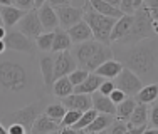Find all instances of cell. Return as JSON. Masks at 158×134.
I'll list each match as a JSON object with an SVG mask.
<instances>
[{
  "instance_id": "obj_1",
  "label": "cell",
  "mask_w": 158,
  "mask_h": 134,
  "mask_svg": "<svg viewBox=\"0 0 158 134\" xmlns=\"http://www.w3.org/2000/svg\"><path fill=\"white\" fill-rule=\"evenodd\" d=\"M123 62L125 67L133 70L136 76L145 77L155 70L156 65V52L153 44L148 39L140 40L136 44H131L128 49L123 52Z\"/></svg>"
},
{
  "instance_id": "obj_2",
  "label": "cell",
  "mask_w": 158,
  "mask_h": 134,
  "mask_svg": "<svg viewBox=\"0 0 158 134\" xmlns=\"http://www.w3.org/2000/svg\"><path fill=\"white\" fill-rule=\"evenodd\" d=\"M31 85L29 72L15 61H0V87L9 92H22Z\"/></svg>"
},
{
  "instance_id": "obj_3",
  "label": "cell",
  "mask_w": 158,
  "mask_h": 134,
  "mask_svg": "<svg viewBox=\"0 0 158 134\" xmlns=\"http://www.w3.org/2000/svg\"><path fill=\"white\" fill-rule=\"evenodd\" d=\"M84 10V15H82V20L89 25L93 32V39L98 40V42L104 44V45H110L111 40H110V35H111V30H113V25H114L116 18L113 17H106L103 14H98L91 7L86 3L82 7Z\"/></svg>"
},
{
  "instance_id": "obj_4",
  "label": "cell",
  "mask_w": 158,
  "mask_h": 134,
  "mask_svg": "<svg viewBox=\"0 0 158 134\" xmlns=\"http://www.w3.org/2000/svg\"><path fill=\"white\" fill-rule=\"evenodd\" d=\"M152 24H153L152 14L141 5L138 10L133 12V24H131V29H130V32L126 34L125 39L119 40V44H123V45H125V44L131 45V44H136V42H140V40L148 39L153 34Z\"/></svg>"
},
{
  "instance_id": "obj_5",
  "label": "cell",
  "mask_w": 158,
  "mask_h": 134,
  "mask_svg": "<svg viewBox=\"0 0 158 134\" xmlns=\"http://www.w3.org/2000/svg\"><path fill=\"white\" fill-rule=\"evenodd\" d=\"M44 109H46L44 100H35V102L29 104V106L22 107V109H19V111H14V112H10V114H5L0 121L5 122V126H9V124H20V126H24V128H25V131H27V132H31L34 121H35V119L44 112Z\"/></svg>"
},
{
  "instance_id": "obj_6",
  "label": "cell",
  "mask_w": 158,
  "mask_h": 134,
  "mask_svg": "<svg viewBox=\"0 0 158 134\" xmlns=\"http://www.w3.org/2000/svg\"><path fill=\"white\" fill-rule=\"evenodd\" d=\"M113 82H114V87H118L119 91H123L128 97H135V96H136V92L143 87L141 77L136 76L133 70H130L125 65H123L121 72H119L118 76L113 79Z\"/></svg>"
},
{
  "instance_id": "obj_7",
  "label": "cell",
  "mask_w": 158,
  "mask_h": 134,
  "mask_svg": "<svg viewBox=\"0 0 158 134\" xmlns=\"http://www.w3.org/2000/svg\"><path fill=\"white\" fill-rule=\"evenodd\" d=\"M17 25H19V32H22L31 40H34L35 37H39L44 32L42 25H40V20H39V15H37V9L27 10L24 14V17L17 22Z\"/></svg>"
},
{
  "instance_id": "obj_8",
  "label": "cell",
  "mask_w": 158,
  "mask_h": 134,
  "mask_svg": "<svg viewBox=\"0 0 158 134\" xmlns=\"http://www.w3.org/2000/svg\"><path fill=\"white\" fill-rule=\"evenodd\" d=\"M103 45H104V44L98 42V40H94V39L77 44L76 49H74V55H76L74 59H76V62L79 64V67H81V69H86V65L91 62V59L101 50V47H103Z\"/></svg>"
},
{
  "instance_id": "obj_9",
  "label": "cell",
  "mask_w": 158,
  "mask_h": 134,
  "mask_svg": "<svg viewBox=\"0 0 158 134\" xmlns=\"http://www.w3.org/2000/svg\"><path fill=\"white\" fill-rule=\"evenodd\" d=\"M3 42H5V47L9 50L24 52V54H34V40H31L29 37H25L24 34L19 32V30L7 32Z\"/></svg>"
},
{
  "instance_id": "obj_10",
  "label": "cell",
  "mask_w": 158,
  "mask_h": 134,
  "mask_svg": "<svg viewBox=\"0 0 158 134\" xmlns=\"http://www.w3.org/2000/svg\"><path fill=\"white\" fill-rule=\"evenodd\" d=\"M56 15L59 20V27L67 30L69 27H73L74 24H77L79 20H82L84 10L74 5H62V7H56Z\"/></svg>"
},
{
  "instance_id": "obj_11",
  "label": "cell",
  "mask_w": 158,
  "mask_h": 134,
  "mask_svg": "<svg viewBox=\"0 0 158 134\" xmlns=\"http://www.w3.org/2000/svg\"><path fill=\"white\" fill-rule=\"evenodd\" d=\"M76 67H77V62H76V59L73 57V52L71 50L59 52L57 57L54 59V79L69 76Z\"/></svg>"
},
{
  "instance_id": "obj_12",
  "label": "cell",
  "mask_w": 158,
  "mask_h": 134,
  "mask_svg": "<svg viewBox=\"0 0 158 134\" xmlns=\"http://www.w3.org/2000/svg\"><path fill=\"white\" fill-rule=\"evenodd\" d=\"M61 104L66 109H74V111H79V112H84V111H88L93 107L91 96L89 94H76V92L62 97Z\"/></svg>"
},
{
  "instance_id": "obj_13",
  "label": "cell",
  "mask_w": 158,
  "mask_h": 134,
  "mask_svg": "<svg viewBox=\"0 0 158 134\" xmlns=\"http://www.w3.org/2000/svg\"><path fill=\"white\" fill-rule=\"evenodd\" d=\"M37 15H39V20H40V25H42L44 32H54L59 27L56 10L49 3H44V5H40L37 9Z\"/></svg>"
},
{
  "instance_id": "obj_14",
  "label": "cell",
  "mask_w": 158,
  "mask_h": 134,
  "mask_svg": "<svg viewBox=\"0 0 158 134\" xmlns=\"http://www.w3.org/2000/svg\"><path fill=\"white\" fill-rule=\"evenodd\" d=\"M131 24H133V14H123L119 18H116L114 25H113V30L110 35L111 42H119L126 37V34L130 32Z\"/></svg>"
},
{
  "instance_id": "obj_15",
  "label": "cell",
  "mask_w": 158,
  "mask_h": 134,
  "mask_svg": "<svg viewBox=\"0 0 158 134\" xmlns=\"http://www.w3.org/2000/svg\"><path fill=\"white\" fill-rule=\"evenodd\" d=\"M66 32H67V35H69V39L73 44H81V42H86V40L93 39V32L84 20H79L77 24H74L73 27H69Z\"/></svg>"
},
{
  "instance_id": "obj_16",
  "label": "cell",
  "mask_w": 158,
  "mask_h": 134,
  "mask_svg": "<svg viewBox=\"0 0 158 134\" xmlns=\"http://www.w3.org/2000/svg\"><path fill=\"white\" fill-rule=\"evenodd\" d=\"M91 102H93V109H96L99 114H110L114 116L116 112V104L110 99V96H104L101 92H93L91 94Z\"/></svg>"
},
{
  "instance_id": "obj_17",
  "label": "cell",
  "mask_w": 158,
  "mask_h": 134,
  "mask_svg": "<svg viewBox=\"0 0 158 134\" xmlns=\"http://www.w3.org/2000/svg\"><path fill=\"white\" fill-rule=\"evenodd\" d=\"M25 10H20L15 5H5L0 7V15H2V25H5V29H10L14 25H17V22L24 17Z\"/></svg>"
},
{
  "instance_id": "obj_18",
  "label": "cell",
  "mask_w": 158,
  "mask_h": 134,
  "mask_svg": "<svg viewBox=\"0 0 158 134\" xmlns=\"http://www.w3.org/2000/svg\"><path fill=\"white\" fill-rule=\"evenodd\" d=\"M104 79L101 76H98V74H94V72H89L88 77H86L79 85H76L73 92H76V94H89L91 96L93 92H96L98 89H99V85H101Z\"/></svg>"
},
{
  "instance_id": "obj_19",
  "label": "cell",
  "mask_w": 158,
  "mask_h": 134,
  "mask_svg": "<svg viewBox=\"0 0 158 134\" xmlns=\"http://www.w3.org/2000/svg\"><path fill=\"white\" fill-rule=\"evenodd\" d=\"M148 112H150V107L148 104H141L136 102L133 112H131L130 119H128V124L133 126V128H141V126H148Z\"/></svg>"
},
{
  "instance_id": "obj_20",
  "label": "cell",
  "mask_w": 158,
  "mask_h": 134,
  "mask_svg": "<svg viewBox=\"0 0 158 134\" xmlns=\"http://www.w3.org/2000/svg\"><path fill=\"white\" fill-rule=\"evenodd\" d=\"M59 126L61 124H57L56 121H52L51 117H47L46 114L42 112L35 121H34L31 132H34V134H49V132L59 131Z\"/></svg>"
},
{
  "instance_id": "obj_21",
  "label": "cell",
  "mask_w": 158,
  "mask_h": 134,
  "mask_svg": "<svg viewBox=\"0 0 158 134\" xmlns=\"http://www.w3.org/2000/svg\"><path fill=\"white\" fill-rule=\"evenodd\" d=\"M121 69H123V62L116 61V59H110V61L103 62V64L98 67L94 70V74L101 76L103 79H111L113 81L119 72H121Z\"/></svg>"
},
{
  "instance_id": "obj_22",
  "label": "cell",
  "mask_w": 158,
  "mask_h": 134,
  "mask_svg": "<svg viewBox=\"0 0 158 134\" xmlns=\"http://www.w3.org/2000/svg\"><path fill=\"white\" fill-rule=\"evenodd\" d=\"M113 121H114V116H110V114H99V112H98V116L94 117V121H93L88 128L82 129V131H84V134L103 132V131H106V129L113 124Z\"/></svg>"
},
{
  "instance_id": "obj_23",
  "label": "cell",
  "mask_w": 158,
  "mask_h": 134,
  "mask_svg": "<svg viewBox=\"0 0 158 134\" xmlns=\"http://www.w3.org/2000/svg\"><path fill=\"white\" fill-rule=\"evenodd\" d=\"M40 74H42V81L46 84V87H52L54 84V59L51 55H42L39 61Z\"/></svg>"
},
{
  "instance_id": "obj_24",
  "label": "cell",
  "mask_w": 158,
  "mask_h": 134,
  "mask_svg": "<svg viewBox=\"0 0 158 134\" xmlns=\"http://www.w3.org/2000/svg\"><path fill=\"white\" fill-rule=\"evenodd\" d=\"M88 5L91 7L94 12L103 14L106 17H113V18H119L123 15V12L118 9V7H113L110 3H106L104 0H88Z\"/></svg>"
},
{
  "instance_id": "obj_25",
  "label": "cell",
  "mask_w": 158,
  "mask_h": 134,
  "mask_svg": "<svg viewBox=\"0 0 158 134\" xmlns=\"http://www.w3.org/2000/svg\"><path fill=\"white\" fill-rule=\"evenodd\" d=\"M158 99V84H148L143 85L135 96V100L141 104H153Z\"/></svg>"
},
{
  "instance_id": "obj_26",
  "label": "cell",
  "mask_w": 158,
  "mask_h": 134,
  "mask_svg": "<svg viewBox=\"0 0 158 134\" xmlns=\"http://www.w3.org/2000/svg\"><path fill=\"white\" fill-rule=\"evenodd\" d=\"M71 39L67 35V32L64 29L57 27L54 30V40H52V52H62V50H69L71 49Z\"/></svg>"
},
{
  "instance_id": "obj_27",
  "label": "cell",
  "mask_w": 158,
  "mask_h": 134,
  "mask_svg": "<svg viewBox=\"0 0 158 134\" xmlns=\"http://www.w3.org/2000/svg\"><path fill=\"white\" fill-rule=\"evenodd\" d=\"M135 106H136V100L133 97H126L125 100H121L119 104H116V112H114V119H118V121H128L131 116V112H133Z\"/></svg>"
},
{
  "instance_id": "obj_28",
  "label": "cell",
  "mask_w": 158,
  "mask_h": 134,
  "mask_svg": "<svg viewBox=\"0 0 158 134\" xmlns=\"http://www.w3.org/2000/svg\"><path fill=\"white\" fill-rule=\"evenodd\" d=\"M52 91H54V96H56V97L62 99V97H66V96L73 94L74 85L71 84L69 77L64 76V77H59V79L54 81V84H52Z\"/></svg>"
},
{
  "instance_id": "obj_29",
  "label": "cell",
  "mask_w": 158,
  "mask_h": 134,
  "mask_svg": "<svg viewBox=\"0 0 158 134\" xmlns=\"http://www.w3.org/2000/svg\"><path fill=\"white\" fill-rule=\"evenodd\" d=\"M44 114H46L47 117H51L52 121H56L57 124H61L64 114H66V107H64L61 102L59 104H49V106H46V109H44Z\"/></svg>"
},
{
  "instance_id": "obj_30",
  "label": "cell",
  "mask_w": 158,
  "mask_h": 134,
  "mask_svg": "<svg viewBox=\"0 0 158 134\" xmlns=\"http://www.w3.org/2000/svg\"><path fill=\"white\" fill-rule=\"evenodd\" d=\"M98 116V111L96 109H88L84 111V112H81V116H79V119L76 121V124L73 126L74 129H77V131H82L84 128H88L89 124H91L93 121H94V117Z\"/></svg>"
},
{
  "instance_id": "obj_31",
  "label": "cell",
  "mask_w": 158,
  "mask_h": 134,
  "mask_svg": "<svg viewBox=\"0 0 158 134\" xmlns=\"http://www.w3.org/2000/svg\"><path fill=\"white\" fill-rule=\"evenodd\" d=\"M52 40H54V32H42L39 37L34 39L37 49L42 52H49L52 49Z\"/></svg>"
},
{
  "instance_id": "obj_32",
  "label": "cell",
  "mask_w": 158,
  "mask_h": 134,
  "mask_svg": "<svg viewBox=\"0 0 158 134\" xmlns=\"http://www.w3.org/2000/svg\"><path fill=\"white\" fill-rule=\"evenodd\" d=\"M79 116H81V112L79 111H74V109H66V114H64L61 124L64 126V128H73L74 124H76V121L79 119Z\"/></svg>"
},
{
  "instance_id": "obj_33",
  "label": "cell",
  "mask_w": 158,
  "mask_h": 134,
  "mask_svg": "<svg viewBox=\"0 0 158 134\" xmlns=\"http://www.w3.org/2000/svg\"><path fill=\"white\" fill-rule=\"evenodd\" d=\"M88 74H89V72H88L86 69H81V67H76V69H74V70H73V72H71L67 77H69L71 84H73L74 87H76V85H79V84L82 82V81L86 79V77H88Z\"/></svg>"
},
{
  "instance_id": "obj_34",
  "label": "cell",
  "mask_w": 158,
  "mask_h": 134,
  "mask_svg": "<svg viewBox=\"0 0 158 134\" xmlns=\"http://www.w3.org/2000/svg\"><path fill=\"white\" fill-rule=\"evenodd\" d=\"M106 132L108 134H130V129H128V124L125 121H118V119H114L113 124L106 129Z\"/></svg>"
},
{
  "instance_id": "obj_35",
  "label": "cell",
  "mask_w": 158,
  "mask_h": 134,
  "mask_svg": "<svg viewBox=\"0 0 158 134\" xmlns=\"http://www.w3.org/2000/svg\"><path fill=\"white\" fill-rule=\"evenodd\" d=\"M148 122L152 124L150 128H155V129H158V99L155 100L153 107L150 109V112H148Z\"/></svg>"
},
{
  "instance_id": "obj_36",
  "label": "cell",
  "mask_w": 158,
  "mask_h": 134,
  "mask_svg": "<svg viewBox=\"0 0 158 134\" xmlns=\"http://www.w3.org/2000/svg\"><path fill=\"white\" fill-rule=\"evenodd\" d=\"M113 89H114V82H113L111 79H104L103 82H101L99 89H98V92H101V94H104V96H110Z\"/></svg>"
},
{
  "instance_id": "obj_37",
  "label": "cell",
  "mask_w": 158,
  "mask_h": 134,
  "mask_svg": "<svg viewBox=\"0 0 158 134\" xmlns=\"http://www.w3.org/2000/svg\"><path fill=\"white\" fill-rule=\"evenodd\" d=\"M143 7L152 14L153 18L158 17V0H145V2H143Z\"/></svg>"
},
{
  "instance_id": "obj_38",
  "label": "cell",
  "mask_w": 158,
  "mask_h": 134,
  "mask_svg": "<svg viewBox=\"0 0 158 134\" xmlns=\"http://www.w3.org/2000/svg\"><path fill=\"white\" fill-rule=\"evenodd\" d=\"M128 97V96L125 94V92H123V91H119V89L118 87H114V89H113V91H111V94H110V99L113 100V102H114V104H119V102H121V100H125Z\"/></svg>"
},
{
  "instance_id": "obj_39",
  "label": "cell",
  "mask_w": 158,
  "mask_h": 134,
  "mask_svg": "<svg viewBox=\"0 0 158 134\" xmlns=\"http://www.w3.org/2000/svg\"><path fill=\"white\" fill-rule=\"evenodd\" d=\"M15 7H19L20 10H32V9H35L34 7V0H15V3H14Z\"/></svg>"
},
{
  "instance_id": "obj_40",
  "label": "cell",
  "mask_w": 158,
  "mask_h": 134,
  "mask_svg": "<svg viewBox=\"0 0 158 134\" xmlns=\"http://www.w3.org/2000/svg\"><path fill=\"white\" fill-rule=\"evenodd\" d=\"M5 128H7V134H25L27 132L25 128L20 124H9V126H5Z\"/></svg>"
},
{
  "instance_id": "obj_41",
  "label": "cell",
  "mask_w": 158,
  "mask_h": 134,
  "mask_svg": "<svg viewBox=\"0 0 158 134\" xmlns=\"http://www.w3.org/2000/svg\"><path fill=\"white\" fill-rule=\"evenodd\" d=\"M119 10L123 14H133L135 9H133V0H121L119 3Z\"/></svg>"
},
{
  "instance_id": "obj_42",
  "label": "cell",
  "mask_w": 158,
  "mask_h": 134,
  "mask_svg": "<svg viewBox=\"0 0 158 134\" xmlns=\"http://www.w3.org/2000/svg\"><path fill=\"white\" fill-rule=\"evenodd\" d=\"M46 3H49L52 9H56V7H62V5H71V0H47Z\"/></svg>"
},
{
  "instance_id": "obj_43",
  "label": "cell",
  "mask_w": 158,
  "mask_h": 134,
  "mask_svg": "<svg viewBox=\"0 0 158 134\" xmlns=\"http://www.w3.org/2000/svg\"><path fill=\"white\" fill-rule=\"evenodd\" d=\"M59 134H82V131H77L74 128H62L59 129Z\"/></svg>"
},
{
  "instance_id": "obj_44",
  "label": "cell",
  "mask_w": 158,
  "mask_h": 134,
  "mask_svg": "<svg viewBox=\"0 0 158 134\" xmlns=\"http://www.w3.org/2000/svg\"><path fill=\"white\" fill-rule=\"evenodd\" d=\"M88 3V0H71V5L74 7H79V9H82V7Z\"/></svg>"
},
{
  "instance_id": "obj_45",
  "label": "cell",
  "mask_w": 158,
  "mask_h": 134,
  "mask_svg": "<svg viewBox=\"0 0 158 134\" xmlns=\"http://www.w3.org/2000/svg\"><path fill=\"white\" fill-rule=\"evenodd\" d=\"M141 134H158V129H155V128H148V126H146V128L143 129Z\"/></svg>"
},
{
  "instance_id": "obj_46",
  "label": "cell",
  "mask_w": 158,
  "mask_h": 134,
  "mask_svg": "<svg viewBox=\"0 0 158 134\" xmlns=\"http://www.w3.org/2000/svg\"><path fill=\"white\" fill-rule=\"evenodd\" d=\"M106 3H110V5H113V7H118L119 9V3H121V0H104Z\"/></svg>"
},
{
  "instance_id": "obj_47",
  "label": "cell",
  "mask_w": 158,
  "mask_h": 134,
  "mask_svg": "<svg viewBox=\"0 0 158 134\" xmlns=\"http://www.w3.org/2000/svg\"><path fill=\"white\" fill-rule=\"evenodd\" d=\"M143 2H145V0H133V9L138 10V9H140V7L143 5Z\"/></svg>"
},
{
  "instance_id": "obj_48",
  "label": "cell",
  "mask_w": 158,
  "mask_h": 134,
  "mask_svg": "<svg viewBox=\"0 0 158 134\" xmlns=\"http://www.w3.org/2000/svg\"><path fill=\"white\" fill-rule=\"evenodd\" d=\"M46 2H47V0H34V7H35V9H39V7L44 5Z\"/></svg>"
},
{
  "instance_id": "obj_49",
  "label": "cell",
  "mask_w": 158,
  "mask_h": 134,
  "mask_svg": "<svg viewBox=\"0 0 158 134\" xmlns=\"http://www.w3.org/2000/svg\"><path fill=\"white\" fill-rule=\"evenodd\" d=\"M5 35H7L5 27H2V25H0V40H3V39H5Z\"/></svg>"
},
{
  "instance_id": "obj_50",
  "label": "cell",
  "mask_w": 158,
  "mask_h": 134,
  "mask_svg": "<svg viewBox=\"0 0 158 134\" xmlns=\"http://www.w3.org/2000/svg\"><path fill=\"white\" fill-rule=\"evenodd\" d=\"M0 134H7V128L3 126L2 121H0Z\"/></svg>"
},
{
  "instance_id": "obj_51",
  "label": "cell",
  "mask_w": 158,
  "mask_h": 134,
  "mask_svg": "<svg viewBox=\"0 0 158 134\" xmlns=\"http://www.w3.org/2000/svg\"><path fill=\"white\" fill-rule=\"evenodd\" d=\"M5 49H7V47H5V42H3V40H0V54H2Z\"/></svg>"
},
{
  "instance_id": "obj_52",
  "label": "cell",
  "mask_w": 158,
  "mask_h": 134,
  "mask_svg": "<svg viewBox=\"0 0 158 134\" xmlns=\"http://www.w3.org/2000/svg\"><path fill=\"white\" fill-rule=\"evenodd\" d=\"M49 134H59V131H54V132H49Z\"/></svg>"
},
{
  "instance_id": "obj_53",
  "label": "cell",
  "mask_w": 158,
  "mask_h": 134,
  "mask_svg": "<svg viewBox=\"0 0 158 134\" xmlns=\"http://www.w3.org/2000/svg\"><path fill=\"white\" fill-rule=\"evenodd\" d=\"M98 134H108V132H106V131H103V132H98Z\"/></svg>"
},
{
  "instance_id": "obj_54",
  "label": "cell",
  "mask_w": 158,
  "mask_h": 134,
  "mask_svg": "<svg viewBox=\"0 0 158 134\" xmlns=\"http://www.w3.org/2000/svg\"><path fill=\"white\" fill-rule=\"evenodd\" d=\"M0 25H2V15H0Z\"/></svg>"
},
{
  "instance_id": "obj_55",
  "label": "cell",
  "mask_w": 158,
  "mask_h": 134,
  "mask_svg": "<svg viewBox=\"0 0 158 134\" xmlns=\"http://www.w3.org/2000/svg\"><path fill=\"white\" fill-rule=\"evenodd\" d=\"M25 134H34V132H25Z\"/></svg>"
},
{
  "instance_id": "obj_56",
  "label": "cell",
  "mask_w": 158,
  "mask_h": 134,
  "mask_svg": "<svg viewBox=\"0 0 158 134\" xmlns=\"http://www.w3.org/2000/svg\"><path fill=\"white\" fill-rule=\"evenodd\" d=\"M155 20H156V22H158V17H155Z\"/></svg>"
},
{
  "instance_id": "obj_57",
  "label": "cell",
  "mask_w": 158,
  "mask_h": 134,
  "mask_svg": "<svg viewBox=\"0 0 158 134\" xmlns=\"http://www.w3.org/2000/svg\"><path fill=\"white\" fill-rule=\"evenodd\" d=\"M12 2H14V3H15V0H12Z\"/></svg>"
}]
</instances>
